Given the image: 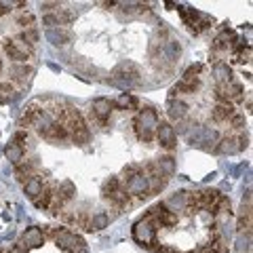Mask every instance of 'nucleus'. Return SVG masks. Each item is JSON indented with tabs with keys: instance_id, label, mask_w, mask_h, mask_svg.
Segmentation results:
<instances>
[{
	"instance_id": "6e6552de",
	"label": "nucleus",
	"mask_w": 253,
	"mask_h": 253,
	"mask_svg": "<svg viewBox=\"0 0 253 253\" xmlns=\"http://www.w3.org/2000/svg\"><path fill=\"white\" fill-rule=\"evenodd\" d=\"M112 101L106 99V97H97L93 101V110H91V114L95 116V121H97L101 126H104L108 121H110V114H112Z\"/></svg>"
},
{
	"instance_id": "423d86ee",
	"label": "nucleus",
	"mask_w": 253,
	"mask_h": 253,
	"mask_svg": "<svg viewBox=\"0 0 253 253\" xmlns=\"http://www.w3.org/2000/svg\"><path fill=\"white\" fill-rule=\"evenodd\" d=\"M123 190L129 196H137V199H148L150 196V186H148V177L144 173H137L135 177L123 181Z\"/></svg>"
},
{
	"instance_id": "dca6fc26",
	"label": "nucleus",
	"mask_w": 253,
	"mask_h": 253,
	"mask_svg": "<svg viewBox=\"0 0 253 253\" xmlns=\"http://www.w3.org/2000/svg\"><path fill=\"white\" fill-rule=\"evenodd\" d=\"M4 154H6V158H9V161L15 165V167H17V165H21V163H23L26 150H23V148L17 144V141H11V144L4 148Z\"/></svg>"
},
{
	"instance_id": "393cba45",
	"label": "nucleus",
	"mask_w": 253,
	"mask_h": 253,
	"mask_svg": "<svg viewBox=\"0 0 253 253\" xmlns=\"http://www.w3.org/2000/svg\"><path fill=\"white\" fill-rule=\"evenodd\" d=\"M112 106L121 108V110H135V108H137V99L133 97V95H129V93H123Z\"/></svg>"
},
{
	"instance_id": "f3484780",
	"label": "nucleus",
	"mask_w": 253,
	"mask_h": 253,
	"mask_svg": "<svg viewBox=\"0 0 253 253\" xmlns=\"http://www.w3.org/2000/svg\"><path fill=\"white\" fill-rule=\"evenodd\" d=\"M148 177V186H150V196L152 194H161V190L167 188L169 177L163 175V173H156V175H146Z\"/></svg>"
},
{
	"instance_id": "c9c22d12",
	"label": "nucleus",
	"mask_w": 253,
	"mask_h": 253,
	"mask_svg": "<svg viewBox=\"0 0 253 253\" xmlns=\"http://www.w3.org/2000/svg\"><path fill=\"white\" fill-rule=\"evenodd\" d=\"M9 253H28V249L23 247L21 243H17V245H15V247H11V249H9Z\"/></svg>"
},
{
	"instance_id": "c756f323",
	"label": "nucleus",
	"mask_w": 253,
	"mask_h": 253,
	"mask_svg": "<svg viewBox=\"0 0 253 253\" xmlns=\"http://www.w3.org/2000/svg\"><path fill=\"white\" fill-rule=\"evenodd\" d=\"M234 61L236 63H249L251 61V46H247V49H245V46H239L234 53Z\"/></svg>"
},
{
	"instance_id": "a211bd4d",
	"label": "nucleus",
	"mask_w": 253,
	"mask_h": 253,
	"mask_svg": "<svg viewBox=\"0 0 253 253\" xmlns=\"http://www.w3.org/2000/svg\"><path fill=\"white\" fill-rule=\"evenodd\" d=\"M15 21H17V26L21 30H26V28H34L36 26V19H34V15H32L30 9H21L15 13Z\"/></svg>"
},
{
	"instance_id": "9b49d317",
	"label": "nucleus",
	"mask_w": 253,
	"mask_h": 253,
	"mask_svg": "<svg viewBox=\"0 0 253 253\" xmlns=\"http://www.w3.org/2000/svg\"><path fill=\"white\" fill-rule=\"evenodd\" d=\"M42 137H44L46 141H59V144H61V141H68V139H70V131H68V126L63 125V123L55 121L53 126L44 133Z\"/></svg>"
},
{
	"instance_id": "a878e982",
	"label": "nucleus",
	"mask_w": 253,
	"mask_h": 253,
	"mask_svg": "<svg viewBox=\"0 0 253 253\" xmlns=\"http://www.w3.org/2000/svg\"><path fill=\"white\" fill-rule=\"evenodd\" d=\"M57 192H59L61 199L68 203V201H72V199H74V194H76V186H74L70 179H66V181H61V184H59Z\"/></svg>"
},
{
	"instance_id": "f03ea898",
	"label": "nucleus",
	"mask_w": 253,
	"mask_h": 253,
	"mask_svg": "<svg viewBox=\"0 0 253 253\" xmlns=\"http://www.w3.org/2000/svg\"><path fill=\"white\" fill-rule=\"evenodd\" d=\"M156 230H158L156 219L150 215V213H146V215L133 226V239H135L141 247L152 249L156 245Z\"/></svg>"
},
{
	"instance_id": "473e14b6",
	"label": "nucleus",
	"mask_w": 253,
	"mask_h": 253,
	"mask_svg": "<svg viewBox=\"0 0 253 253\" xmlns=\"http://www.w3.org/2000/svg\"><path fill=\"white\" fill-rule=\"evenodd\" d=\"M137 173H141V167H139V165H129V167H125V169H123V181L131 179V177H135ZM123 181H121V184H123Z\"/></svg>"
},
{
	"instance_id": "ddd939ff",
	"label": "nucleus",
	"mask_w": 253,
	"mask_h": 253,
	"mask_svg": "<svg viewBox=\"0 0 253 253\" xmlns=\"http://www.w3.org/2000/svg\"><path fill=\"white\" fill-rule=\"evenodd\" d=\"M42 188H44V181L38 177V175H34L32 179H28L26 184H23V192H26V196L28 199L34 203L38 196H41V192H42Z\"/></svg>"
},
{
	"instance_id": "4be33fe9",
	"label": "nucleus",
	"mask_w": 253,
	"mask_h": 253,
	"mask_svg": "<svg viewBox=\"0 0 253 253\" xmlns=\"http://www.w3.org/2000/svg\"><path fill=\"white\" fill-rule=\"evenodd\" d=\"M108 201L112 203V205H116L118 209H126V207H131V196L125 192L123 186H121V190H118V192H114L112 196H110Z\"/></svg>"
},
{
	"instance_id": "c85d7f7f",
	"label": "nucleus",
	"mask_w": 253,
	"mask_h": 253,
	"mask_svg": "<svg viewBox=\"0 0 253 253\" xmlns=\"http://www.w3.org/2000/svg\"><path fill=\"white\" fill-rule=\"evenodd\" d=\"M108 221H110V215L108 213H95V215L91 217V228L93 230H101V228H106L108 226Z\"/></svg>"
},
{
	"instance_id": "f257e3e1",
	"label": "nucleus",
	"mask_w": 253,
	"mask_h": 253,
	"mask_svg": "<svg viewBox=\"0 0 253 253\" xmlns=\"http://www.w3.org/2000/svg\"><path fill=\"white\" fill-rule=\"evenodd\" d=\"M156 126H158V116L152 108H141L139 114L135 116V121H133V131H135L137 139L146 141V144L154 139Z\"/></svg>"
},
{
	"instance_id": "9d476101",
	"label": "nucleus",
	"mask_w": 253,
	"mask_h": 253,
	"mask_svg": "<svg viewBox=\"0 0 253 253\" xmlns=\"http://www.w3.org/2000/svg\"><path fill=\"white\" fill-rule=\"evenodd\" d=\"M167 114H169V118L171 121H186V116H188V104L184 99H179V97H175V99H169L167 101Z\"/></svg>"
},
{
	"instance_id": "bb28decb",
	"label": "nucleus",
	"mask_w": 253,
	"mask_h": 253,
	"mask_svg": "<svg viewBox=\"0 0 253 253\" xmlns=\"http://www.w3.org/2000/svg\"><path fill=\"white\" fill-rule=\"evenodd\" d=\"M201 72H203V66H201V63H194V66H190L184 72L181 81H184V83H196V81H201V76H199Z\"/></svg>"
},
{
	"instance_id": "1a4fd4ad",
	"label": "nucleus",
	"mask_w": 253,
	"mask_h": 253,
	"mask_svg": "<svg viewBox=\"0 0 253 253\" xmlns=\"http://www.w3.org/2000/svg\"><path fill=\"white\" fill-rule=\"evenodd\" d=\"M44 234H42V230L38 226H32V228H28L26 232H23V236H21V245L23 247H32V249H38V247H42L44 245Z\"/></svg>"
},
{
	"instance_id": "7ed1b4c3",
	"label": "nucleus",
	"mask_w": 253,
	"mask_h": 253,
	"mask_svg": "<svg viewBox=\"0 0 253 253\" xmlns=\"http://www.w3.org/2000/svg\"><path fill=\"white\" fill-rule=\"evenodd\" d=\"M4 55L11 59V63H28L32 57H34L36 53V46H28L26 42L17 41V38H13V41H6L4 46H2Z\"/></svg>"
},
{
	"instance_id": "4468645a",
	"label": "nucleus",
	"mask_w": 253,
	"mask_h": 253,
	"mask_svg": "<svg viewBox=\"0 0 253 253\" xmlns=\"http://www.w3.org/2000/svg\"><path fill=\"white\" fill-rule=\"evenodd\" d=\"M36 161H26L15 167V177H17V181H21V184H26L28 179L34 177V169H36Z\"/></svg>"
},
{
	"instance_id": "aec40b11",
	"label": "nucleus",
	"mask_w": 253,
	"mask_h": 253,
	"mask_svg": "<svg viewBox=\"0 0 253 253\" xmlns=\"http://www.w3.org/2000/svg\"><path fill=\"white\" fill-rule=\"evenodd\" d=\"M15 38H17V41H21V42H26L28 46H36V42H38V38H41V36H38V30H36V26H34V28L21 30Z\"/></svg>"
},
{
	"instance_id": "6ab92c4d",
	"label": "nucleus",
	"mask_w": 253,
	"mask_h": 253,
	"mask_svg": "<svg viewBox=\"0 0 253 253\" xmlns=\"http://www.w3.org/2000/svg\"><path fill=\"white\" fill-rule=\"evenodd\" d=\"M53 194H55V188H53V186H49V184H44L41 196H38V199L34 201V207H36V209H49Z\"/></svg>"
},
{
	"instance_id": "2eb2a0df",
	"label": "nucleus",
	"mask_w": 253,
	"mask_h": 253,
	"mask_svg": "<svg viewBox=\"0 0 253 253\" xmlns=\"http://www.w3.org/2000/svg\"><path fill=\"white\" fill-rule=\"evenodd\" d=\"M213 76H215L217 84H226V83L232 81V70H230V66H228V63L217 61L215 66H213Z\"/></svg>"
},
{
	"instance_id": "2f4dec72",
	"label": "nucleus",
	"mask_w": 253,
	"mask_h": 253,
	"mask_svg": "<svg viewBox=\"0 0 253 253\" xmlns=\"http://www.w3.org/2000/svg\"><path fill=\"white\" fill-rule=\"evenodd\" d=\"M211 253H228V245L224 241V236L211 239Z\"/></svg>"
},
{
	"instance_id": "5701e85b",
	"label": "nucleus",
	"mask_w": 253,
	"mask_h": 253,
	"mask_svg": "<svg viewBox=\"0 0 253 253\" xmlns=\"http://www.w3.org/2000/svg\"><path fill=\"white\" fill-rule=\"evenodd\" d=\"M46 38H49L53 44H68L70 42V34H68L66 30H59V28L46 30Z\"/></svg>"
},
{
	"instance_id": "e433bc0d",
	"label": "nucleus",
	"mask_w": 253,
	"mask_h": 253,
	"mask_svg": "<svg viewBox=\"0 0 253 253\" xmlns=\"http://www.w3.org/2000/svg\"><path fill=\"white\" fill-rule=\"evenodd\" d=\"M199 253H211V245H203V247L199 249Z\"/></svg>"
},
{
	"instance_id": "412c9836",
	"label": "nucleus",
	"mask_w": 253,
	"mask_h": 253,
	"mask_svg": "<svg viewBox=\"0 0 253 253\" xmlns=\"http://www.w3.org/2000/svg\"><path fill=\"white\" fill-rule=\"evenodd\" d=\"M121 186H123V184H121V177H110V179H106L104 186H101V196H104V199L108 201L114 192H118V190H121Z\"/></svg>"
},
{
	"instance_id": "7c9ffc66",
	"label": "nucleus",
	"mask_w": 253,
	"mask_h": 253,
	"mask_svg": "<svg viewBox=\"0 0 253 253\" xmlns=\"http://www.w3.org/2000/svg\"><path fill=\"white\" fill-rule=\"evenodd\" d=\"M55 17H57L59 26H70V23L74 21V13L68 11V9H59L57 13H55Z\"/></svg>"
},
{
	"instance_id": "4c0bfd02",
	"label": "nucleus",
	"mask_w": 253,
	"mask_h": 253,
	"mask_svg": "<svg viewBox=\"0 0 253 253\" xmlns=\"http://www.w3.org/2000/svg\"><path fill=\"white\" fill-rule=\"evenodd\" d=\"M2 72H6V66H4V59L0 57V74H2Z\"/></svg>"
},
{
	"instance_id": "f8f14e48",
	"label": "nucleus",
	"mask_w": 253,
	"mask_h": 253,
	"mask_svg": "<svg viewBox=\"0 0 253 253\" xmlns=\"http://www.w3.org/2000/svg\"><path fill=\"white\" fill-rule=\"evenodd\" d=\"M236 114V110L232 104H215L211 110V118L215 123H226V121H230V118Z\"/></svg>"
},
{
	"instance_id": "20e7f679",
	"label": "nucleus",
	"mask_w": 253,
	"mask_h": 253,
	"mask_svg": "<svg viewBox=\"0 0 253 253\" xmlns=\"http://www.w3.org/2000/svg\"><path fill=\"white\" fill-rule=\"evenodd\" d=\"M53 239H55V243H57V247H61L68 253H78V251L84 249V241L78 234L70 232V230H57Z\"/></svg>"
},
{
	"instance_id": "cd10ccee",
	"label": "nucleus",
	"mask_w": 253,
	"mask_h": 253,
	"mask_svg": "<svg viewBox=\"0 0 253 253\" xmlns=\"http://www.w3.org/2000/svg\"><path fill=\"white\" fill-rule=\"evenodd\" d=\"M70 139H72L74 144H78V146H84L86 141L91 139L89 126H84V129H78V131H74V133H70Z\"/></svg>"
},
{
	"instance_id": "0eeeda50",
	"label": "nucleus",
	"mask_w": 253,
	"mask_h": 253,
	"mask_svg": "<svg viewBox=\"0 0 253 253\" xmlns=\"http://www.w3.org/2000/svg\"><path fill=\"white\" fill-rule=\"evenodd\" d=\"M158 144H161L165 150H173L177 146V133H175V126L169 125V123H158L156 126V135Z\"/></svg>"
},
{
	"instance_id": "b1692460",
	"label": "nucleus",
	"mask_w": 253,
	"mask_h": 253,
	"mask_svg": "<svg viewBox=\"0 0 253 253\" xmlns=\"http://www.w3.org/2000/svg\"><path fill=\"white\" fill-rule=\"evenodd\" d=\"M156 165H158V169H161L163 175H167V177L175 173V161H173V156H161L156 161Z\"/></svg>"
},
{
	"instance_id": "39448f33",
	"label": "nucleus",
	"mask_w": 253,
	"mask_h": 253,
	"mask_svg": "<svg viewBox=\"0 0 253 253\" xmlns=\"http://www.w3.org/2000/svg\"><path fill=\"white\" fill-rule=\"evenodd\" d=\"M247 141L249 137L247 135H228V137H221L215 146V152L219 154H236V152H243L247 148Z\"/></svg>"
},
{
	"instance_id": "f704fd0d",
	"label": "nucleus",
	"mask_w": 253,
	"mask_h": 253,
	"mask_svg": "<svg viewBox=\"0 0 253 253\" xmlns=\"http://www.w3.org/2000/svg\"><path fill=\"white\" fill-rule=\"evenodd\" d=\"M42 23L49 30H55V28H59V21H57V17H55V15H44L42 17Z\"/></svg>"
},
{
	"instance_id": "72a5a7b5",
	"label": "nucleus",
	"mask_w": 253,
	"mask_h": 253,
	"mask_svg": "<svg viewBox=\"0 0 253 253\" xmlns=\"http://www.w3.org/2000/svg\"><path fill=\"white\" fill-rule=\"evenodd\" d=\"M230 125H232L234 131H243V126H245V116L236 112V114L230 118Z\"/></svg>"
}]
</instances>
